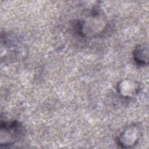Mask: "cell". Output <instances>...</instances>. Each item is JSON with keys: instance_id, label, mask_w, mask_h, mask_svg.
<instances>
[{"instance_id": "obj_5", "label": "cell", "mask_w": 149, "mask_h": 149, "mask_svg": "<svg viewBox=\"0 0 149 149\" xmlns=\"http://www.w3.org/2000/svg\"><path fill=\"white\" fill-rule=\"evenodd\" d=\"M139 87L137 84L130 81L124 80L119 84L118 89L120 94L125 97H129L134 95L137 93Z\"/></svg>"}, {"instance_id": "obj_3", "label": "cell", "mask_w": 149, "mask_h": 149, "mask_svg": "<svg viewBox=\"0 0 149 149\" xmlns=\"http://www.w3.org/2000/svg\"><path fill=\"white\" fill-rule=\"evenodd\" d=\"M140 137V130L137 126L126 127L118 137L117 143L122 148H131L135 146Z\"/></svg>"}, {"instance_id": "obj_2", "label": "cell", "mask_w": 149, "mask_h": 149, "mask_svg": "<svg viewBox=\"0 0 149 149\" xmlns=\"http://www.w3.org/2000/svg\"><path fill=\"white\" fill-rule=\"evenodd\" d=\"M0 130L1 148L15 144L23 136V127L22 124L17 120L2 121Z\"/></svg>"}, {"instance_id": "obj_4", "label": "cell", "mask_w": 149, "mask_h": 149, "mask_svg": "<svg viewBox=\"0 0 149 149\" xmlns=\"http://www.w3.org/2000/svg\"><path fill=\"white\" fill-rule=\"evenodd\" d=\"M134 62L140 66L147 65L148 62V48L146 45H137L133 51Z\"/></svg>"}, {"instance_id": "obj_1", "label": "cell", "mask_w": 149, "mask_h": 149, "mask_svg": "<svg viewBox=\"0 0 149 149\" xmlns=\"http://www.w3.org/2000/svg\"><path fill=\"white\" fill-rule=\"evenodd\" d=\"M93 9L89 15L74 23V29L81 37H95L103 32L107 27V23L104 15L100 10Z\"/></svg>"}]
</instances>
